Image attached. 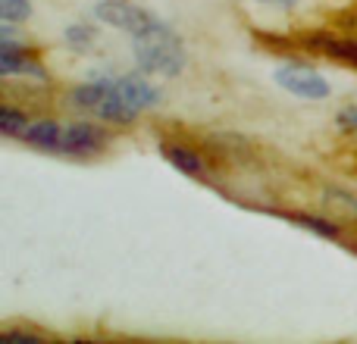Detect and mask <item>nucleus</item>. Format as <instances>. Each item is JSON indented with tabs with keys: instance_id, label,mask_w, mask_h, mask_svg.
Listing matches in <instances>:
<instances>
[{
	"instance_id": "obj_11",
	"label": "nucleus",
	"mask_w": 357,
	"mask_h": 344,
	"mask_svg": "<svg viewBox=\"0 0 357 344\" xmlns=\"http://www.w3.org/2000/svg\"><path fill=\"white\" fill-rule=\"evenodd\" d=\"M291 222H298V226H304V228H310L314 235H323V238H339V226H335L333 219H326V216H314V213H285Z\"/></svg>"
},
{
	"instance_id": "obj_6",
	"label": "nucleus",
	"mask_w": 357,
	"mask_h": 344,
	"mask_svg": "<svg viewBox=\"0 0 357 344\" xmlns=\"http://www.w3.org/2000/svg\"><path fill=\"white\" fill-rule=\"evenodd\" d=\"M113 85H116L119 97L126 100V104H132L138 113L148 110V107H157V100H160V94H157V88H151L144 79H138V75H123V79H113Z\"/></svg>"
},
{
	"instance_id": "obj_16",
	"label": "nucleus",
	"mask_w": 357,
	"mask_h": 344,
	"mask_svg": "<svg viewBox=\"0 0 357 344\" xmlns=\"http://www.w3.org/2000/svg\"><path fill=\"white\" fill-rule=\"evenodd\" d=\"M260 3H276V6H295V0H260Z\"/></svg>"
},
{
	"instance_id": "obj_14",
	"label": "nucleus",
	"mask_w": 357,
	"mask_h": 344,
	"mask_svg": "<svg viewBox=\"0 0 357 344\" xmlns=\"http://www.w3.org/2000/svg\"><path fill=\"white\" fill-rule=\"evenodd\" d=\"M91 41H94V31L88 25H69L66 29V44L73 50H91Z\"/></svg>"
},
{
	"instance_id": "obj_13",
	"label": "nucleus",
	"mask_w": 357,
	"mask_h": 344,
	"mask_svg": "<svg viewBox=\"0 0 357 344\" xmlns=\"http://www.w3.org/2000/svg\"><path fill=\"white\" fill-rule=\"evenodd\" d=\"M0 16L3 22H25L31 16V3L29 0H0Z\"/></svg>"
},
{
	"instance_id": "obj_5",
	"label": "nucleus",
	"mask_w": 357,
	"mask_h": 344,
	"mask_svg": "<svg viewBox=\"0 0 357 344\" xmlns=\"http://www.w3.org/2000/svg\"><path fill=\"white\" fill-rule=\"evenodd\" d=\"M304 47L357 69V41L354 38H339V35H329V31H310V35L304 38Z\"/></svg>"
},
{
	"instance_id": "obj_1",
	"label": "nucleus",
	"mask_w": 357,
	"mask_h": 344,
	"mask_svg": "<svg viewBox=\"0 0 357 344\" xmlns=\"http://www.w3.org/2000/svg\"><path fill=\"white\" fill-rule=\"evenodd\" d=\"M135 60L144 72L154 75H178L185 69V44L169 25L154 22L151 29H144L142 35H135Z\"/></svg>"
},
{
	"instance_id": "obj_7",
	"label": "nucleus",
	"mask_w": 357,
	"mask_h": 344,
	"mask_svg": "<svg viewBox=\"0 0 357 344\" xmlns=\"http://www.w3.org/2000/svg\"><path fill=\"white\" fill-rule=\"evenodd\" d=\"M25 72L35 75V79H44V69L38 60H31L16 44H0V75H25Z\"/></svg>"
},
{
	"instance_id": "obj_9",
	"label": "nucleus",
	"mask_w": 357,
	"mask_h": 344,
	"mask_svg": "<svg viewBox=\"0 0 357 344\" xmlns=\"http://www.w3.org/2000/svg\"><path fill=\"white\" fill-rule=\"evenodd\" d=\"M160 154L167 157L178 172H185V175H191V178H204V160L195 154V150L178 148V144H163Z\"/></svg>"
},
{
	"instance_id": "obj_15",
	"label": "nucleus",
	"mask_w": 357,
	"mask_h": 344,
	"mask_svg": "<svg viewBox=\"0 0 357 344\" xmlns=\"http://www.w3.org/2000/svg\"><path fill=\"white\" fill-rule=\"evenodd\" d=\"M339 125L345 132H357V107H345V110H339Z\"/></svg>"
},
{
	"instance_id": "obj_2",
	"label": "nucleus",
	"mask_w": 357,
	"mask_h": 344,
	"mask_svg": "<svg viewBox=\"0 0 357 344\" xmlns=\"http://www.w3.org/2000/svg\"><path fill=\"white\" fill-rule=\"evenodd\" d=\"M94 16H98L104 25H113V29H119V31H129L132 38L142 35L144 29H151V25L157 22L144 6L132 3V0H100V3L94 6Z\"/></svg>"
},
{
	"instance_id": "obj_12",
	"label": "nucleus",
	"mask_w": 357,
	"mask_h": 344,
	"mask_svg": "<svg viewBox=\"0 0 357 344\" xmlns=\"http://www.w3.org/2000/svg\"><path fill=\"white\" fill-rule=\"evenodd\" d=\"M29 129V116L16 107H0V132L6 138H16V135H25Z\"/></svg>"
},
{
	"instance_id": "obj_3",
	"label": "nucleus",
	"mask_w": 357,
	"mask_h": 344,
	"mask_svg": "<svg viewBox=\"0 0 357 344\" xmlns=\"http://www.w3.org/2000/svg\"><path fill=\"white\" fill-rule=\"evenodd\" d=\"M276 81L289 94H295V97H301V100H326L329 94H333V85H329L320 72H314V69H307V66H298V63L279 69Z\"/></svg>"
},
{
	"instance_id": "obj_4",
	"label": "nucleus",
	"mask_w": 357,
	"mask_h": 344,
	"mask_svg": "<svg viewBox=\"0 0 357 344\" xmlns=\"http://www.w3.org/2000/svg\"><path fill=\"white\" fill-rule=\"evenodd\" d=\"M107 148V135L104 129L91 123H75L63 129V141H60V154L63 157H75V160H88V157L100 154Z\"/></svg>"
},
{
	"instance_id": "obj_10",
	"label": "nucleus",
	"mask_w": 357,
	"mask_h": 344,
	"mask_svg": "<svg viewBox=\"0 0 357 344\" xmlns=\"http://www.w3.org/2000/svg\"><path fill=\"white\" fill-rule=\"evenodd\" d=\"M107 94H110V79H100V81H88V85L73 88L69 100H73L75 107H85V110L98 113V107L107 100Z\"/></svg>"
},
{
	"instance_id": "obj_8",
	"label": "nucleus",
	"mask_w": 357,
	"mask_h": 344,
	"mask_svg": "<svg viewBox=\"0 0 357 344\" xmlns=\"http://www.w3.org/2000/svg\"><path fill=\"white\" fill-rule=\"evenodd\" d=\"M22 138H25V144H31V148H38V150H54V154H60L63 125L54 123V119H41V123H31Z\"/></svg>"
}]
</instances>
